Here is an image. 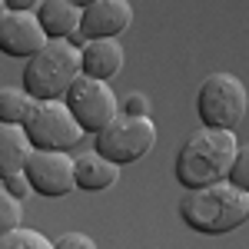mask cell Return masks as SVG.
<instances>
[{"instance_id": "cell-3", "label": "cell", "mask_w": 249, "mask_h": 249, "mask_svg": "<svg viewBox=\"0 0 249 249\" xmlns=\"http://www.w3.org/2000/svg\"><path fill=\"white\" fill-rule=\"evenodd\" d=\"M80 73V47L70 40H47L23 67V90L34 100H63Z\"/></svg>"}, {"instance_id": "cell-18", "label": "cell", "mask_w": 249, "mask_h": 249, "mask_svg": "<svg viewBox=\"0 0 249 249\" xmlns=\"http://www.w3.org/2000/svg\"><path fill=\"white\" fill-rule=\"evenodd\" d=\"M230 183L249 193V143H239V150H236V160H232V170H230Z\"/></svg>"}, {"instance_id": "cell-23", "label": "cell", "mask_w": 249, "mask_h": 249, "mask_svg": "<svg viewBox=\"0 0 249 249\" xmlns=\"http://www.w3.org/2000/svg\"><path fill=\"white\" fill-rule=\"evenodd\" d=\"M73 3H77L80 10H83V7H90V3H93V0H73Z\"/></svg>"}, {"instance_id": "cell-13", "label": "cell", "mask_w": 249, "mask_h": 249, "mask_svg": "<svg viewBox=\"0 0 249 249\" xmlns=\"http://www.w3.org/2000/svg\"><path fill=\"white\" fill-rule=\"evenodd\" d=\"M30 153H34V143L27 130L17 123H0V179L27 170Z\"/></svg>"}, {"instance_id": "cell-2", "label": "cell", "mask_w": 249, "mask_h": 249, "mask_svg": "<svg viewBox=\"0 0 249 249\" xmlns=\"http://www.w3.org/2000/svg\"><path fill=\"white\" fill-rule=\"evenodd\" d=\"M179 219L193 232L226 236L249 223V193L232 186L230 179L203 190H186V196L179 199Z\"/></svg>"}, {"instance_id": "cell-1", "label": "cell", "mask_w": 249, "mask_h": 249, "mask_svg": "<svg viewBox=\"0 0 249 249\" xmlns=\"http://www.w3.org/2000/svg\"><path fill=\"white\" fill-rule=\"evenodd\" d=\"M236 150H239L236 130L199 126L196 133H190L183 140V146L176 153V163H173L176 183L183 190H203V186L230 179Z\"/></svg>"}, {"instance_id": "cell-17", "label": "cell", "mask_w": 249, "mask_h": 249, "mask_svg": "<svg viewBox=\"0 0 249 249\" xmlns=\"http://www.w3.org/2000/svg\"><path fill=\"white\" fill-rule=\"evenodd\" d=\"M23 226V199L0 186V232H10Z\"/></svg>"}, {"instance_id": "cell-7", "label": "cell", "mask_w": 249, "mask_h": 249, "mask_svg": "<svg viewBox=\"0 0 249 249\" xmlns=\"http://www.w3.org/2000/svg\"><path fill=\"white\" fill-rule=\"evenodd\" d=\"M63 100L73 110L83 133H93V136L120 113V100H116L113 87L107 80H93V77H83V73L73 80V87L67 90Z\"/></svg>"}, {"instance_id": "cell-8", "label": "cell", "mask_w": 249, "mask_h": 249, "mask_svg": "<svg viewBox=\"0 0 249 249\" xmlns=\"http://www.w3.org/2000/svg\"><path fill=\"white\" fill-rule=\"evenodd\" d=\"M23 173L30 179V190L47 199H60L77 190V163L63 150H34Z\"/></svg>"}, {"instance_id": "cell-9", "label": "cell", "mask_w": 249, "mask_h": 249, "mask_svg": "<svg viewBox=\"0 0 249 249\" xmlns=\"http://www.w3.org/2000/svg\"><path fill=\"white\" fill-rule=\"evenodd\" d=\"M47 47V34L34 10H7L0 17V53L30 60Z\"/></svg>"}, {"instance_id": "cell-19", "label": "cell", "mask_w": 249, "mask_h": 249, "mask_svg": "<svg viewBox=\"0 0 249 249\" xmlns=\"http://www.w3.org/2000/svg\"><path fill=\"white\" fill-rule=\"evenodd\" d=\"M53 249H96V243L87 232H63L57 243H53Z\"/></svg>"}, {"instance_id": "cell-22", "label": "cell", "mask_w": 249, "mask_h": 249, "mask_svg": "<svg viewBox=\"0 0 249 249\" xmlns=\"http://www.w3.org/2000/svg\"><path fill=\"white\" fill-rule=\"evenodd\" d=\"M40 0H7V10H34L37 14Z\"/></svg>"}, {"instance_id": "cell-5", "label": "cell", "mask_w": 249, "mask_h": 249, "mask_svg": "<svg viewBox=\"0 0 249 249\" xmlns=\"http://www.w3.org/2000/svg\"><path fill=\"white\" fill-rule=\"evenodd\" d=\"M156 146V123L153 116H133V113H120L96 133V153L113 160L116 166H130L140 163L143 156Z\"/></svg>"}, {"instance_id": "cell-6", "label": "cell", "mask_w": 249, "mask_h": 249, "mask_svg": "<svg viewBox=\"0 0 249 249\" xmlns=\"http://www.w3.org/2000/svg\"><path fill=\"white\" fill-rule=\"evenodd\" d=\"M23 130L30 136L34 150H63V153H70L83 140V126L77 123L67 100H34L30 113L23 120Z\"/></svg>"}, {"instance_id": "cell-4", "label": "cell", "mask_w": 249, "mask_h": 249, "mask_svg": "<svg viewBox=\"0 0 249 249\" xmlns=\"http://www.w3.org/2000/svg\"><path fill=\"white\" fill-rule=\"evenodd\" d=\"M249 110L246 83L232 73H210L196 90V113L203 126L213 130H236Z\"/></svg>"}, {"instance_id": "cell-20", "label": "cell", "mask_w": 249, "mask_h": 249, "mask_svg": "<svg viewBox=\"0 0 249 249\" xmlns=\"http://www.w3.org/2000/svg\"><path fill=\"white\" fill-rule=\"evenodd\" d=\"M0 183H3V190H10L14 196H20V199H23V196L30 193V179H27V173H14V176H3Z\"/></svg>"}, {"instance_id": "cell-14", "label": "cell", "mask_w": 249, "mask_h": 249, "mask_svg": "<svg viewBox=\"0 0 249 249\" xmlns=\"http://www.w3.org/2000/svg\"><path fill=\"white\" fill-rule=\"evenodd\" d=\"M73 163H77V190H87V193L110 190L116 179H120V170H123V166H116L113 160L100 156L96 150L93 153L73 156Z\"/></svg>"}, {"instance_id": "cell-24", "label": "cell", "mask_w": 249, "mask_h": 249, "mask_svg": "<svg viewBox=\"0 0 249 249\" xmlns=\"http://www.w3.org/2000/svg\"><path fill=\"white\" fill-rule=\"evenodd\" d=\"M3 14H7V0H0V17H3Z\"/></svg>"}, {"instance_id": "cell-16", "label": "cell", "mask_w": 249, "mask_h": 249, "mask_svg": "<svg viewBox=\"0 0 249 249\" xmlns=\"http://www.w3.org/2000/svg\"><path fill=\"white\" fill-rule=\"evenodd\" d=\"M0 249H53V243L40 230L17 226V230H10V232H0Z\"/></svg>"}, {"instance_id": "cell-21", "label": "cell", "mask_w": 249, "mask_h": 249, "mask_svg": "<svg viewBox=\"0 0 249 249\" xmlns=\"http://www.w3.org/2000/svg\"><path fill=\"white\" fill-rule=\"evenodd\" d=\"M123 113H133V116H150V100L143 93H130L126 103H123Z\"/></svg>"}, {"instance_id": "cell-10", "label": "cell", "mask_w": 249, "mask_h": 249, "mask_svg": "<svg viewBox=\"0 0 249 249\" xmlns=\"http://www.w3.org/2000/svg\"><path fill=\"white\" fill-rule=\"evenodd\" d=\"M130 23H133L130 0H93L80 14V34L87 40H107L126 34Z\"/></svg>"}, {"instance_id": "cell-12", "label": "cell", "mask_w": 249, "mask_h": 249, "mask_svg": "<svg viewBox=\"0 0 249 249\" xmlns=\"http://www.w3.org/2000/svg\"><path fill=\"white\" fill-rule=\"evenodd\" d=\"M80 10L73 0H40L37 7V20L43 27L47 40H67L70 34L80 30Z\"/></svg>"}, {"instance_id": "cell-11", "label": "cell", "mask_w": 249, "mask_h": 249, "mask_svg": "<svg viewBox=\"0 0 249 249\" xmlns=\"http://www.w3.org/2000/svg\"><path fill=\"white\" fill-rule=\"evenodd\" d=\"M123 43L116 37H107V40H87L80 47V70L83 77H93V80H110L123 70Z\"/></svg>"}, {"instance_id": "cell-15", "label": "cell", "mask_w": 249, "mask_h": 249, "mask_svg": "<svg viewBox=\"0 0 249 249\" xmlns=\"http://www.w3.org/2000/svg\"><path fill=\"white\" fill-rule=\"evenodd\" d=\"M34 107V96L23 87H0V123H17L23 126V120Z\"/></svg>"}]
</instances>
